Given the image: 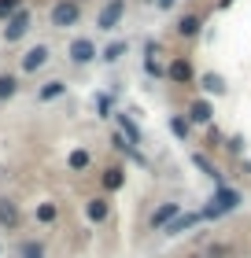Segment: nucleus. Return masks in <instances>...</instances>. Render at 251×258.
Here are the masks:
<instances>
[{
  "label": "nucleus",
  "mask_w": 251,
  "mask_h": 258,
  "mask_svg": "<svg viewBox=\"0 0 251 258\" xmlns=\"http://www.w3.org/2000/svg\"><path fill=\"white\" fill-rule=\"evenodd\" d=\"M22 258H44V251L37 243H22Z\"/></svg>",
  "instance_id": "b1692460"
},
{
  "label": "nucleus",
  "mask_w": 251,
  "mask_h": 258,
  "mask_svg": "<svg viewBox=\"0 0 251 258\" xmlns=\"http://www.w3.org/2000/svg\"><path fill=\"white\" fill-rule=\"evenodd\" d=\"M63 89H67L63 81H48V85L41 89V100H56V96H63Z\"/></svg>",
  "instance_id": "2eb2a0df"
},
{
  "label": "nucleus",
  "mask_w": 251,
  "mask_h": 258,
  "mask_svg": "<svg viewBox=\"0 0 251 258\" xmlns=\"http://www.w3.org/2000/svg\"><path fill=\"white\" fill-rule=\"evenodd\" d=\"M44 63H48V48H41V44L22 55V70H37V67H44Z\"/></svg>",
  "instance_id": "423d86ee"
},
{
  "label": "nucleus",
  "mask_w": 251,
  "mask_h": 258,
  "mask_svg": "<svg viewBox=\"0 0 251 258\" xmlns=\"http://www.w3.org/2000/svg\"><path fill=\"white\" fill-rule=\"evenodd\" d=\"M203 89H207V92H214V96H218V92H225V81H222L218 74H207V78H203Z\"/></svg>",
  "instance_id": "dca6fc26"
},
{
  "label": "nucleus",
  "mask_w": 251,
  "mask_h": 258,
  "mask_svg": "<svg viewBox=\"0 0 251 258\" xmlns=\"http://www.w3.org/2000/svg\"><path fill=\"white\" fill-rule=\"evenodd\" d=\"M196 221H199V214H177L170 225H166V232H170V236H174V232H185V229H192Z\"/></svg>",
  "instance_id": "6e6552de"
},
{
  "label": "nucleus",
  "mask_w": 251,
  "mask_h": 258,
  "mask_svg": "<svg viewBox=\"0 0 251 258\" xmlns=\"http://www.w3.org/2000/svg\"><path fill=\"white\" fill-rule=\"evenodd\" d=\"M177 218V203H166V207H159L152 214V229H159V225H170V221Z\"/></svg>",
  "instance_id": "0eeeda50"
},
{
  "label": "nucleus",
  "mask_w": 251,
  "mask_h": 258,
  "mask_svg": "<svg viewBox=\"0 0 251 258\" xmlns=\"http://www.w3.org/2000/svg\"><path fill=\"white\" fill-rule=\"evenodd\" d=\"M15 8H19V0H0V19H11Z\"/></svg>",
  "instance_id": "5701e85b"
},
{
  "label": "nucleus",
  "mask_w": 251,
  "mask_h": 258,
  "mask_svg": "<svg viewBox=\"0 0 251 258\" xmlns=\"http://www.w3.org/2000/svg\"><path fill=\"white\" fill-rule=\"evenodd\" d=\"M85 214H89L92 221H104V218H107V199H92V203L85 207Z\"/></svg>",
  "instance_id": "ddd939ff"
},
{
  "label": "nucleus",
  "mask_w": 251,
  "mask_h": 258,
  "mask_svg": "<svg viewBox=\"0 0 251 258\" xmlns=\"http://www.w3.org/2000/svg\"><path fill=\"white\" fill-rule=\"evenodd\" d=\"M126 52V41H115V44H107V52H104V59L111 63V59H118V55Z\"/></svg>",
  "instance_id": "6ab92c4d"
},
{
  "label": "nucleus",
  "mask_w": 251,
  "mask_h": 258,
  "mask_svg": "<svg viewBox=\"0 0 251 258\" xmlns=\"http://www.w3.org/2000/svg\"><path fill=\"white\" fill-rule=\"evenodd\" d=\"M170 133L185 140V137H188V122H185V118H170Z\"/></svg>",
  "instance_id": "412c9836"
},
{
  "label": "nucleus",
  "mask_w": 251,
  "mask_h": 258,
  "mask_svg": "<svg viewBox=\"0 0 251 258\" xmlns=\"http://www.w3.org/2000/svg\"><path fill=\"white\" fill-rule=\"evenodd\" d=\"M122 181H126V177H122V170H107V173H104V188H107V192L122 188Z\"/></svg>",
  "instance_id": "4468645a"
},
{
  "label": "nucleus",
  "mask_w": 251,
  "mask_h": 258,
  "mask_svg": "<svg viewBox=\"0 0 251 258\" xmlns=\"http://www.w3.org/2000/svg\"><path fill=\"white\" fill-rule=\"evenodd\" d=\"M177 33H181V37H196V33H199V19L196 15L181 19V22H177Z\"/></svg>",
  "instance_id": "f8f14e48"
},
{
  "label": "nucleus",
  "mask_w": 251,
  "mask_h": 258,
  "mask_svg": "<svg viewBox=\"0 0 251 258\" xmlns=\"http://www.w3.org/2000/svg\"><path fill=\"white\" fill-rule=\"evenodd\" d=\"M89 166V151H74L70 155V170H85Z\"/></svg>",
  "instance_id": "aec40b11"
},
{
  "label": "nucleus",
  "mask_w": 251,
  "mask_h": 258,
  "mask_svg": "<svg viewBox=\"0 0 251 258\" xmlns=\"http://www.w3.org/2000/svg\"><path fill=\"white\" fill-rule=\"evenodd\" d=\"M188 114H192V122H211V103L207 100H196L192 107H188Z\"/></svg>",
  "instance_id": "9d476101"
},
{
  "label": "nucleus",
  "mask_w": 251,
  "mask_h": 258,
  "mask_svg": "<svg viewBox=\"0 0 251 258\" xmlns=\"http://www.w3.org/2000/svg\"><path fill=\"white\" fill-rule=\"evenodd\" d=\"M26 30H30V15H26V11H15V15L8 19V26H4V37L8 41H19Z\"/></svg>",
  "instance_id": "20e7f679"
},
{
  "label": "nucleus",
  "mask_w": 251,
  "mask_h": 258,
  "mask_svg": "<svg viewBox=\"0 0 251 258\" xmlns=\"http://www.w3.org/2000/svg\"><path fill=\"white\" fill-rule=\"evenodd\" d=\"M170 78L174 81H188V78H192V67H188L185 59H174L170 63Z\"/></svg>",
  "instance_id": "9b49d317"
},
{
  "label": "nucleus",
  "mask_w": 251,
  "mask_h": 258,
  "mask_svg": "<svg viewBox=\"0 0 251 258\" xmlns=\"http://www.w3.org/2000/svg\"><path fill=\"white\" fill-rule=\"evenodd\" d=\"M74 22H78V4L74 0H70V4L63 0V4L52 8V26H74Z\"/></svg>",
  "instance_id": "7ed1b4c3"
},
{
  "label": "nucleus",
  "mask_w": 251,
  "mask_h": 258,
  "mask_svg": "<svg viewBox=\"0 0 251 258\" xmlns=\"http://www.w3.org/2000/svg\"><path fill=\"white\" fill-rule=\"evenodd\" d=\"M37 218H41V221H56V207H52V203L37 207Z\"/></svg>",
  "instance_id": "393cba45"
},
{
  "label": "nucleus",
  "mask_w": 251,
  "mask_h": 258,
  "mask_svg": "<svg viewBox=\"0 0 251 258\" xmlns=\"http://www.w3.org/2000/svg\"><path fill=\"white\" fill-rule=\"evenodd\" d=\"M15 89H19V81H15V78H0V100L15 96Z\"/></svg>",
  "instance_id": "a211bd4d"
},
{
  "label": "nucleus",
  "mask_w": 251,
  "mask_h": 258,
  "mask_svg": "<svg viewBox=\"0 0 251 258\" xmlns=\"http://www.w3.org/2000/svg\"><path fill=\"white\" fill-rule=\"evenodd\" d=\"M15 221H19V207L15 203H11V199H0V225H15Z\"/></svg>",
  "instance_id": "1a4fd4ad"
},
{
  "label": "nucleus",
  "mask_w": 251,
  "mask_h": 258,
  "mask_svg": "<svg viewBox=\"0 0 251 258\" xmlns=\"http://www.w3.org/2000/svg\"><path fill=\"white\" fill-rule=\"evenodd\" d=\"M236 203H240V196H236L233 188H218V192H214V199H211V207L203 210V218H222V214H229Z\"/></svg>",
  "instance_id": "f257e3e1"
},
{
  "label": "nucleus",
  "mask_w": 251,
  "mask_h": 258,
  "mask_svg": "<svg viewBox=\"0 0 251 258\" xmlns=\"http://www.w3.org/2000/svg\"><path fill=\"white\" fill-rule=\"evenodd\" d=\"M155 4H159V8H174L177 0H155Z\"/></svg>",
  "instance_id": "a878e982"
},
{
  "label": "nucleus",
  "mask_w": 251,
  "mask_h": 258,
  "mask_svg": "<svg viewBox=\"0 0 251 258\" xmlns=\"http://www.w3.org/2000/svg\"><path fill=\"white\" fill-rule=\"evenodd\" d=\"M122 15H126V0H111V4L100 11V22H96V26H100V30H115Z\"/></svg>",
  "instance_id": "f03ea898"
},
{
  "label": "nucleus",
  "mask_w": 251,
  "mask_h": 258,
  "mask_svg": "<svg viewBox=\"0 0 251 258\" xmlns=\"http://www.w3.org/2000/svg\"><path fill=\"white\" fill-rule=\"evenodd\" d=\"M70 59H74V63H89V59H96V44L85 41V37H78L74 44H70Z\"/></svg>",
  "instance_id": "39448f33"
},
{
  "label": "nucleus",
  "mask_w": 251,
  "mask_h": 258,
  "mask_svg": "<svg viewBox=\"0 0 251 258\" xmlns=\"http://www.w3.org/2000/svg\"><path fill=\"white\" fill-rule=\"evenodd\" d=\"M118 122H122V133L129 137V144H140V129H137L133 122H129V118H126V114H122V118H118Z\"/></svg>",
  "instance_id": "f3484780"
},
{
  "label": "nucleus",
  "mask_w": 251,
  "mask_h": 258,
  "mask_svg": "<svg viewBox=\"0 0 251 258\" xmlns=\"http://www.w3.org/2000/svg\"><path fill=\"white\" fill-rule=\"evenodd\" d=\"M192 162H196V166H199L203 173H207V177H214V181H218V170H214V166H211V162L203 159V155H192Z\"/></svg>",
  "instance_id": "4be33fe9"
}]
</instances>
